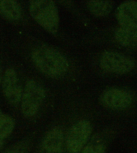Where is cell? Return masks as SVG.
Listing matches in <instances>:
<instances>
[{"mask_svg":"<svg viewBox=\"0 0 137 153\" xmlns=\"http://www.w3.org/2000/svg\"><path fill=\"white\" fill-rule=\"evenodd\" d=\"M115 36L117 41L123 46H137V28L121 27L115 32Z\"/></svg>","mask_w":137,"mask_h":153,"instance_id":"cell-11","label":"cell"},{"mask_svg":"<svg viewBox=\"0 0 137 153\" xmlns=\"http://www.w3.org/2000/svg\"><path fill=\"white\" fill-rule=\"evenodd\" d=\"M2 115V113H1V110H0V116H1Z\"/></svg>","mask_w":137,"mask_h":153,"instance_id":"cell-18","label":"cell"},{"mask_svg":"<svg viewBox=\"0 0 137 153\" xmlns=\"http://www.w3.org/2000/svg\"><path fill=\"white\" fill-rule=\"evenodd\" d=\"M105 148L104 145L94 142L87 145L81 153H105Z\"/></svg>","mask_w":137,"mask_h":153,"instance_id":"cell-14","label":"cell"},{"mask_svg":"<svg viewBox=\"0 0 137 153\" xmlns=\"http://www.w3.org/2000/svg\"><path fill=\"white\" fill-rule=\"evenodd\" d=\"M2 91L6 99L11 103L17 104L21 99L22 90L17 75L12 68L7 69L2 79Z\"/></svg>","mask_w":137,"mask_h":153,"instance_id":"cell-6","label":"cell"},{"mask_svg":"<svg viewBox=\"0 0 137 153\" xmlns=\"http://www.w3.org/2000/svg\"><path fill=\"white\" fill-rule=\"evenodd\" d=\"M35 65L43 74L51 77L64 75L68 69V61L59 51L47 46L35 49L32 54Z\"/></svg>","mask_w":137,"mask_h":153,"instance_id":"cell-1","label":"cell"},{"mask_svg":"<svg viewBox=\"0 0 137 153\" xmlns=\"http://www.w3.org/2000/svg\"><path fill=\"white\" fill-rule=\"evenodd\" d=\"M116 17L122 27L137 28V2L127 1L120 4L117 10Z\"/></svg>","mask_w":137,"mask_h":153,"instance_id":"cell-8","label":"cell"},{"mask_svg":"<svg viewBox=\"0 0 137 153\" xmlns=\"http://www.w3.org/2000/svg\"><path fill=\"white\" fill-rule=\"evenodd\" d=\"M45 97L43 87L34 80L26 82L21 98V110L27 117H33L37 113Z\"/></svg>","mask_w":137,"mask_h":153,"instance_id":"cell-3","label":"cell"},{"mask_svg":"<svg viewBox=\"0 0 137 153\" xmlns=\"http://www.w3.org/2000/svg\"><path fill=\"white\" fill-rule=\"evenodd\" d=\"M21 7L17 1L0 0V15L10 21L19 20L21 17Z\"/></svg>","mask_w":137,"mask_h":153,"instance_id":"cell-10","label":"cell"},{"mask_svg":"<svg viewBox=\"0 0 137 153\" xmlns=\"http://www.w3.org/2000/svg\"><path fill=\"white\" fill-rule=\"evenodd\" d=\"M14 122L13 118L7 115L2 114L0 116V140L9 136L14 129Z\"/></svg>","mask_w":137,"mask_h":153,"instance_id":"cell-13","label":"cell"},{"mask_svg":"<svg viewBox=\"0 0 137 153\" xmlns=\"http://www.w3.org/2000/svg\"><path fill=\"white\" fill-rule=\"evenodd\" d=\"M131 95L122 90L112 88L108 90L102 94L101 102L108 108L120 109L128 107L132 102Z\"/></svg>","mask_w":137,"mask_h":153,"instance_id":"cell-7","label":"cell"},{"mask_svg":"<svg viewBox=\"0 0 137 153\" xmlns=\"http://www.w3.org/2000/svg\"><path fill=\"white\" fill-rule=\"evenodd\" d=\"M92 126L89 121L83 120L73 126L67 136L66 144L69 153H79L91 136Z\"/></svg>","mask_w":137,"mask_h":153,"instance_id":"cell-4","label":"cell"},{"mask_svg":"<svg viewBox=\"0 0 137 153\" xmlns=\"http://www.w3.org/2000/svg\"><path fill=\"white\" fill-rule=\"evenodd\" d=\"M3 140H0V150L2 148V146L3 145Z\"/></svg>","mask_w":137,"mask_h":153,"instance_id":"cell-17","label":"cell"},{"mask_svg":"<svg viewBox=\"0 0 137 153\" xmlns=\"http://www.w3.org/2000/svg\"><path fill=\"white\" fill-rule=\"evenodd\" d=\"M28 145L25 142H22L13 146L3 153H28Z\"/></svg>","mask_w":137,"mask_h":153,"instance_id":"cell-15","label":"cell"},{"mask_svg":"<svg viewBox=\"0 0 137 153\" xmlns=\"http://www.w3.org/2000/svg\"><path fill=\"white\" fill-rule=\"evenodd\" d=\"M30 14L43 28L54 33L57 32L59 25V15L57 7L53 1L37 0L30 2Z\"/></svg>","mask_w":137,"mask_h":153,"instance_id":"cell-2","label":"cell"},{"mask_svg":"<svg viewBox=\"0 0 137 153\" xmlns=\"http://www.w3.org/2000/svg\"><path fill=\"white\" fill-rule=\"evenodd\" d=\"M63 133L59 128L51 129L45 135L41 146L40 153H62Z\"/></svg>","mask_w":137,"mask_h":153,"instance_id":"cell-9","label":"cell"},{"mask_svg":"<svg viewBox=\"0 0 137 153\" xmlns=\"http://www.w3.org/2000/svg\"><path fill=\"white\" fill-rule=\"evenodd\" d=\"M2 69L0 65V85L2 82Z\"/></svg>","mask_w":137,"mask_h":153,"instance_id":"cell-16","label":"cell"},{"mask_svg":"<svg viewBox=\"0 0 137 153\" xmlns=\"http://www.w3.org/2000/svg\"><path fill=\"white\" fill-rule=\"evenodd\" d=\"M87 6L89 10L94 15L103 16L111 12L113 4L110 1H91L87 2Z\"/></svg>","mask_w":137,"mask_h":153,"instance_id":"cell-12","label":"cell"},{"mask_svg":"<svg viewBox=\"0 0 137 153\" xmlns=\"http://www.w3.org/2000/svg\"><path fill=\"white\" fill-rule=\"evenodd\" d=\"M100 65L105 71L115 74H126L134 68L135 63L127 56L114 51H107L101 56Z\"/></svg>","mask_w":137,"mask_h":153,"instance_id":"cell-5","label":"cell"}]
</instances>
